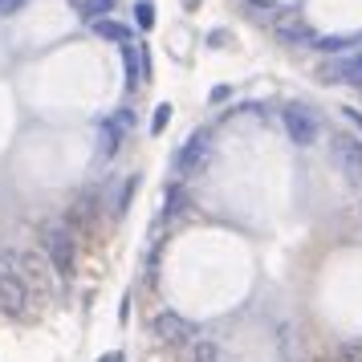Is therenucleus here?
Listing matches in <instances>:
<instances>
[{
    "instance_id": "f257e3e1",
    "label": "nucleus",
    "mask_w": 362,
    "mask_h": 362,
    "mask_svg": "<svg viewBox=\"0 0 362 362\" xmlns=\"http://www.w3.org/2000/svg\"><path fill=\"white\" fill-rule=\"evenodd\" d=\"M41 252L57 277H74L78 273V236L66 228V224H45L41 228Z\"/></svg>"
},
{
    "instance_id": "f03ea898",
    "label": "nucleus",
    "mask_w": 362,
    "mask_h": 362,
    "mask_svg": "<svg viewBox=\"0 0 362 362\" xmlns=\"http://www.w3.org/2000/svg\"><path fill=\"white\" fill-rule=\"evenodd\" d=\"M33 305V289L21 281V273L8 264V257H0V313L4 317H25Z\"/></svg>"
},
{
    "instance_id": "7ed1b4c3",
    "label": "nucleus",
    "mask_w": 362,
    "mask_h": 362,
    "mask_svg": "<svg viewBox=\"0 0 362 362\" xmlns=\"http://www.w3.org/2000/svg\"><path fill=\"white\" fill-rule=\"evenodd\" d=\"M208 159H212V134L196 131L180 147V155H175V171H180V175H199V171L208 167Z\"/></svg>"
},
{
    "instance_id": "20e7f679",
    "label": "nucleus",
    "mask_w": 362,
    "mask_h": 362,
    "mask_svg": "<svg viewBox=\"0 0 362 362\" xmlns=\"http://www.w3.org/2000/svg\"><path fill=\"white\" fill-rule=\"evenodd\" d=\"M281 122H285V134L293 139L297 147H313L317 134H322V122H317L305 106H285V110H281Z\"/></svg>"
},
{
    "instance_id": "39448f33",
    "label": "nucleus",
    "mask_w": 362,
    "mask_h": 362,
    "mask_svg": "<svg viewBox=\"0 0 362 362\" xmlns=\"http://www.w3.org/2000/svg\"><path fill=\"white\" fill-rule=\"evenodd\" d=\"M151 329H155V338H159V342H167V346H192V342H196V326H192L187 317H180L175 310L155 313Z\"/></svg>"
},
{
    "instance_id": "423d86ee",
    "label": "nucleus",
    "mask_w": 362,
    "mask_h": 362,
    "mask_svg": "<svg viewBox=\"0 0 362 362\" xmlns=\"http://www.w3.org/2000/svg\"><path fill=\"white\" fill-rule=\"evenodd\" d=\"M98 212H102L98 196H94V192H86V196H78V204L66 212V220H62V224H66V228L82 240V236H90V232L98 228Z\"/></svg>"
},
{
    "instance_id": "0eeeda50",
    "label": "nucleus",
    "mask_w": 362,
    "mask_h": 362,
    "mask_svg": "<svg viewBox=\"0 0 362 362\" xmlns=\"http://www.w3.org/2000/svg\"><path fill=\"white\" fill-rule=\"evenodd\" d=\"M322 82H350V86H362V45L358 49L342 53L322 66Z\"/></svg>"
},
{
    "instance_id": "6e6552de",
    "label": "nucleus",
    "mask_w": 362,
    "mask_h": 362,
    "mask_svg": "<svg viewBox=\"0 0 362 362\" xmlns=\"http://www.w3.org/2000/svg\"><path fill=\"white\" fill-rule=\"evenodd\" d=\"M21 281H25V285H29V281H33V293L37 297H49V261H45V252H25V257H21Z\"/></svg>"
},
{
    "instance_id": "1a4fd4ad",
    "label": "nucleus",
    "mask_w": 362,
    "mask_h": 362,
    "mask_svg": "<svg viewBox=\"0 0 362 362\" xmlns=\"http://www.w3.org/2000/svg\"><path fill=\"white\" fill-rule=\"evenodd\" d=\"M334 159H338V167L346 171V180L362 183V143L358 139L338 134V139H334Z\"/></svg>"
},
{
    "instance_id": "9d476101",
    "label": "nucleus",
    "mask_w": 362,
    "mask_h": 362,
    "mask_svg": "<svg viewBox=\"0 0 362 362\" xmlns=\"http://www.w3.org/2000/svg\"><path fill=\"white\" fill-rule=\"evenodd\" d=\"M277 37L285 41V45H313V41H317L310 25H305L301 17H293V13L277 17Z\"/></svg>"
},
{
    "instance_id": "9b49d317",
    "label": "nucleus",
    "mask_w": 362,
    "mask_h": 362,
    "mask_svg": "<svg viewBox=\"0 0 362 362\" xmlns=\"http://www.w3.org/2000/svg\"><path fill=\"white\" fill-rule=\"evenodd\" d=\"M134 127V110L127 106V110H118L115 118H102V139H106V151H115L127 134H131Z\"/></svg>"
},
{
    "instance_id": "f8f14e48",
    "label": "nucleus",
    "mask_w": 362,
    "mask_h": 362,
    "mask_svg": "<svg viewBox=\"0 0 362 362\" xmlns=\"http://www.w3.org/2000/svg\"><path fill=\"white\" fill-rule=\"evenodd\" d=\"M122 62H127V86L139 90V86L147 82V74H143V69H147V57L134 49V45H122Z\"/></svg>"
},
{
    "instance_id": "ddd939ff",
    "label": "nucleus",
    "mask_w": 362,
    "mask_h": 362,
    "mask_svg": "<svg viewBox=\"0 0 362 362\" xmlns=\"http://www.w3.org/2000/svg\"><path fill=\"white\" fill-rule=\"evenodd\" d=\"M94 33L102 37V41H118V45H131L134 33H131V25H122V21H94Z\"/></svg>"
},
{
    "instance_id": "4468645a",
    "label": "nucleus",
    "mask_w": 362,
    "mask_h": 362,
    "mask_svg": "<svg viewBox=\"0 0 362 362\" xmlns=\"http://www.w3.org/2000/svg\"><path fill=\"white\" fill-rule=\"evenodd\" d=\"M74 8H78V13L90 21V25H94V21H106V17H110L115 0H74Z\"/></svg>"
},
{
    "instance_id": "2eb2a0df",
    "label": "nucleus",
    "mask_w": 362,
    "mask_h": 362,
    "mask_svg": "<svg viewBox=\"0 0 362 362\" xmlns=\"http://www.w3.org/2000/svg\"><path fill=\"white\" fill-rule=\"evenodd\" d=\"M183 208H187V192H183L180 183H171V187H167V208H163V220L180 216Z\"/></svg>"
},
{
    "instance_id": "dca6fc26",
    "label": "nucleus",
    "mask_w": 362,
    "mask_h": 362,
    "mask_svg": "<svg viewBox=\"0 0 362 362\" xmlns=\"http://www.w3.org/2000/svg\"><path fill=\"white\" fill-rule=\"evenodd\" d=\"M187 362H220V350H216V342H208V338H196Z\"/></svg>"
},
{
    "instance_id": "f3484780",
    "label": "nucleus",
    "mask_w": 362,
    "mask_h": 362,
    "mask_svg": "<svg viewBox=\"0 0 362 362\" xmlns=\"http://www.w3.org/2000/svg\"><path fill=\"white\" fill-rule=\"evenodd\" d=\"M313 45H317V49H329V53H350V49H354V41H350V37H317Z\"/></svg>"
},
{
    "instance_id": "a211bd4d",
    "label": "nucleus",
    "mask_w": 362,
    "mask_h": 362,
    "mask_svg": "<svg viewBox=\"0 0 362 362\" xmlns=\"http://www.w3.org/2000/svg\"><path fill=\"white\" fill-rule=\"evenodd\" d=\"M134 21H139V29H151L155 25V4L151 0H139L134 4Z\"/></svg>"
},
{
    "instance_id": "6ab92c4d",
    "label": "nucleus",
    "mask_w": 362,
    "mask_h": 362,
    "mask_svg": "<svg viewBox=\"0 0 362 362\" xmlns=\"http://www.w3.org/2000/svg\"><path fill=\"white\" fill-rule=\"evenodd\" d=\"M167 122H171V106H159V110H155V118H151V134H163L167 131Z\"/></svg>"
},
{
    "instance_id": "aec40b11",
    "label": "nucleus",
    "mask_w": 362,
    "mask_h": 362,
    "mask_svg": "<svg viewBox=\"0 0 362 362\" xmlns=\"http://www.w3.org/2000/svg\"><path fill=\"white\" fill-rule=\"evenodd\" d=\"M334 362H362V346L358 342H346L342 350H338V358Z\"/></svg>"
},
{
    "instance_id": "412c9836",
    "label": "nucleus",
    "mask_w": 362,
    "mask_h": 362,
    "mask_svg": "<svg viewBox=\"0 0 362 362\" xmlns=\"http://www.w3.org/2000/svg\"><path fill=\"white\" fill-rule=\"evenodd\" d=\"M134 187H139V180H127V183H122V192H118V212H122V208H127V204H131Z\"/></svg>"
},
{
    "instance_id": "4be33fe9",
    "label": "nucleus",
    "mask_w": 362,
    "mask_h": 362,
    "mask_svg": "<svg viewBox=\"0 0 362 362\" xmlns=\"http://www.w3.org/2000/svg\"><path fill=\"white\" fill-rule=\"evenodd\" d=\"M21 4H25V0H0V17H8V13H17Z\"/></svg>"
},
{
    "instance_id": "5701e85b",
    "label": "nucleus",
    "mask_w": 362,
    "mask_h": 362,
    "mask_svg": "<svg viewBox=\"0 0 362 362\" xmlns=\"http://www.w3.org/2000/svg\"><path fill=\"white\" fill-rule=\"evenodd\" d=\"M342 115H346V122H350V127H354V131H362V115H358V110H350V106H346Z\"/></svg>"
},
{
    "instance_id": "b1692460",
    "label": "nucleus",
    "mask_w": 362,
    "mask_h": 362,
    "mask_svg": "<svg viewBox=\"0 0 362 362\" xmlns=\"http://www.w3.org/2000/svg\"><path fill=\"white\" fill-rule=\"evenodd\" d=\"M98 362H122V354H118V350H110V354H106V358H98Z\"/></svg>"
},
{
    "instance_id": "393cba45",
    "label": "nucleus",
    "mask_w": 362,
    "mask_h": 362,
    "mask_svg": "<svg viewBox=\"0 0 362 362\" xmlns=\"http://www.w3.org/2000/svg\"><path fill=\"white\" fill-rule=\"evenodd\" d=\"M317 362H334V358H317Z\"/></svg>"
}]
</instances>
